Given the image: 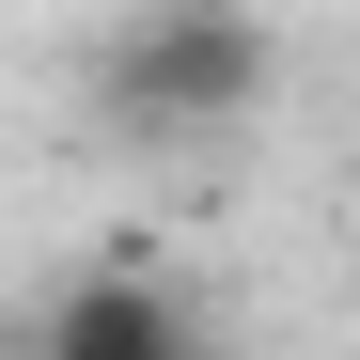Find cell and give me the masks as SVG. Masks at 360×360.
I'll list each match as a JSON object with an SVG mask.
<instances>
[{"mask_svg": "<svg viewBox=\"0 0 360 360\" xmlns=\"http://www.w3.org/2000/svg\"><path fill=\"white\" fill-rule=\"evenodd\" d=\"M266 94V32L235 0H157V16L110 32V110L126 126H235Z\"/></svg>", "mask_w": 360, "mask_h": 360, "instance_id": "1", "label": "cell"}, {"mask_svg": "<svg viewBox=\"0 0 360 360\" xmlns=\"http://www.w3.org/2000/svg\"><path fill=\"white\" fill-rule=\"evenodd\" d=\"M188 329H204V314H188L157 266H94V282L47 297V360H157V345H188Z\"/></svg>", "mask_w": 360, "mask_h": 360, "instance_id": "2", "label": "cell"}, {"mask_svg": "<svg viewBox=\"0 0 360 360\" xmlns=\"http://www.w3.org/2000/svg\"><path fill=\"white\" fill-rule=\"evenodd\" d=\"M157 360H219V345H204V329H188V345H157Z\"/></svg>", "mask_w": 360, "mask_h": 360, "instance_id": "3", "label": "cell"}]
</instances>
